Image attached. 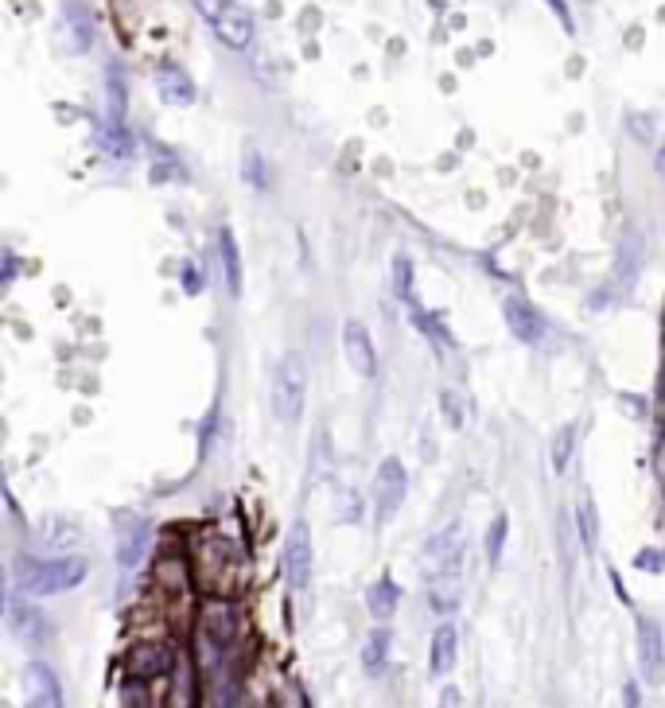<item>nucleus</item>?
Here are the masks:
<instances>
[{
  "instance_id": "obj_16",
  "label": "nucleus",
  "mask_w": 665,
  "mask_h": 708,
  "mask_svg": "<svg viewBox=\"0 0 665 708\" xmlns=\"http://www.w3.org/2000/svg\"><path fill=\"white\" fill-rule=\"evenodd\" d=\"M218 253H222V269H226V288L230 296H242V253L234 242V230H222L218 234Z\"/></svg>"
},
{
  "instance_id": "obj_22",
  "label": "nucleus",
  "mask_w": 665,
  "mask_h": 708,
  "mask_svg": "<svg viewBox=\"0 0 665 708\" xmlns=\"http://www.w3.org/2000/svg\"><path fill=\"white\" fill-rule=\"evenodd\" d=\"M592 510H595L592 502H584V506H580V537H584V545H588V549L599 545V526H595Z\"/></svg>"
},
{
  "instance_id": "obj_24",
  "label": "nucleus",
  "mask_w": 665,
  "mask_h": 708,
  "mask_svg": "<svg viewBox=\"0 0 665 708\" xmlns=\"http://www.w3.org/2000/svg\"><path fill=\"white\" fill-rule=\"evenodd\" d=\"M245 179H249V183H257V187H265V172H261V156H257L253 148L245 152Z\"/></svg>"
},
{
  "instance_id": "obj_1",
  "label": "nucleus",
  "mask_w": 665,
  "mask_h": 708,
  "mask_svg": "<svg viewBox=\"0 0 665 708\" xmlns=\"http://www.w3.org/2000/svg\"><path fill=\"white\" fill-rule=\"evenodd\" d=\"M86 580V561L82 557H55V561H35L20 557L16 561V584L28 596H59Z\"/></svg>"
},
{
  "instance_id": "obj_12",
  "label": "nucleus",
  "mask_w": 665,
  "mask_h": 708,
  "mask_svg": "<svg viewBox=\"0 0 665 708\" xmlns=\"http://www.w3.org/2000/svg\"><path fill=\"white\" fill-rule=\"evenodd\" d=\"M455 658H459V631H455L452 623H444V627H436V635H432V650H428V666L432 673H452L455 670Z\"/></svg>"
},
{
  "instance_id": "obj_26",
  "label": "nucleus",
  "mask_w": 665,
  "mask_h": 708,
  "mask_svg": "<svg viewBox=\"0 0 665 708\" xmlns=\"http://www.w3.org/2000/svg\"><path fill=\"white\" fill-rule=\"evenodd\" d=\"M638 565H646V568H650V565H654V568H662V565H665V557H662V553H642V557H638Z\"/></svg>"
},
{
  "instance_id": "obj_19",
  "label": "nucleus",
  "mask_w": 665,
  "mask_h": 708,
  "mask_svg": "<svg viewBox=\"0 0 665 708\" xmlns=\"http://www.w3.org/2000/svg\"><path fill=\"white\" fill-rule=\"evenodd\" d=\"M393 292L401 300H413V257L409 253H397L393 257Z\"/></svg>"
},
{
  "instance_id": "obj_8",
  "label": "nucleus",
  "mask_w": 665,
  "mask_h": 708,
  "mask_svg": "<svg viewBox=\"0 0 665 708\" xmlns=\"http://www.w3.org/2000/svg\"><path fill=\"white\" fill-rule=\"evenodd\" d=\"M343 354H347V366L358 378H374V374H378L374 339H370V331H366L358 319H350L347 327H343Z\"/></svg>"
},
{
  "instance_id": "obj_17",
  "label": "nucleus",
  "mask_w": 665,
  "mask_h": 708,
  "mask_svg": "<svg viewBox=\"0 0 665 708\" xmlns=\"http://www.w3.org/2000/svg\"><path fill=\"white\" fill-rule=\"evenodd\" d=\"M397 600H401V592H397V584H393L389 576H382V580L366 592V607H370L374 619H389V615L397 611Z\"/></svg>"
},
{
  "instance_id": "obj_11",
  "label": "nucleus",
  "mask_w": 665,
  "mask_h": 708,
  "mask_svg": "<svg viewBox=\"0 0 665 708\" xmlns=\"http://www.w3.org/2000/svg\"><path fill=\"white\" fill-rule=\"evenodd\" d=\"M502 312H506V323H510V331L522 339V343H541V335H545V319L541 312L522 300V296H506L502 300Z\"/></svg>"
},
{
  "instance_id": "obj_15",
  "label": "nucleus",
  "mask_w": 665,
  "mask_h": 708,
  "mask_svg": "<svg viewBox=\"0 0 665 708\" xmlns=\"http://www.w3.org/2000/svg\"><path fill=\"white\" fill-rule=\"evenodd\" d=\"M148 537H152L148 522H133V530L121 537V545H117V565H121V572H133V568L140 565V557H144V549H148Z\"/></svg>"
},
{
  "instance_id": "obj_25",
  "label": "nucleus",
  "mask_w": 665,
  "mask_h": 708,
  "mask_svg": "<svg viewBox=\"0 0 665 708\" xmlns=\"http://www.w3.org/2000/svg\"><path fill=\"white\" fill-rule=\"evenodd\" d=\"M199 284H203V277H199V269H195V265H187V269H183V288H191V292H199Z\"/></svg>"
},
{
  "instance_id": "obj_20",
  "label": "nucleus",
  "mask_w": 665,
  "mask_h": 708,
  "mask_svg": "<svg viewBox=\"0 0 665 708\" xmlns=\"http://www.w3.org/2000/svg\"><path fill=\"white\" fill-rule=\"evenodd\" d=\"M506 514H498L494 522H490V530H487V561H490V568H498V557H502V545H506Z\"/></svg>"
},
{
  "instance_id": "obj_3",
  "label": "nucleus",
  "mask_w": 665,
  "mask_h": 708,
  "mask_svg": "<svg viewBox=\"0 0 665 708\" xmlns=\"http://www.w3.org/2000/svg\"><path fill=\"white\" fill-rule=\"evenodd\" d=\"M308 366L300 354H284L277 362V378H273V409L284 425H296L304 417V401H308Z\"/></svg>"
},
{
  "instance_id": "obj_21",
  "label": "nucleus",
  "mask_w": 665,
  "mask_h": 708,
  "mask_svg": "<svg viewBox=\"0 0 665 708\" xmlns=\"http://www.w3.org/2000/svg\"><path fill=\"white\" fill-rule=\"evenodd\" d=\"M102 144L113 152V156H133V141H129V133L121 129V121H113V125H105L102 133Z\"/></svg>"
},
{
  "instance_id": "obj_27",
  "label": "nucleus",
  "mask_w": 665,
  "mask_h": 708,
  "mask_svg": "<svg viewBox=\"0 0 665 708\" xmlns=\"http://www.w3.org/2000/svg\"><path fill=\"white\" fill-rule=\"evenodd\" d=\"M662 172H665V152H662Z\"/></svg>"
},
{
  "instance_id": "obj_13",
  "label": "nucleus",
  "mask_w": 665,
  "mask_h": 708,
  "mask_svg": "<svg viewBox=\"0 0 665 708\" xmlns=\"http://www.w3.org/2000/svg\"><path fill=\"white\" fill-rule=\"evenodd\" d=\"M156 86H160V94H164L168 106H191V102H195V82L179 71V67H172V63H164V67L156 71Z\"/></svg>"
},
{
  "instance_id": "obj_2",
  "label": "nucleus",
  "mask_w": 665,
  "mask_h": 708,
  "mask_svg": "<svg viewBox=\"0 0 665 708\" xmlns=\"http://www.w3.org/2000/svg\"><path fill=\"white\" fill-rule=\"evenodd\" d=\"M191 572H195V584L203 592H214V596H226L230 584H234V553L226 545V537L218 533H203L195 545H191Z\"/></svg>"
},
{
  "instance_id": "obj_5",
  "label": "nucleus",
  "mask_w": 665,
  "mask_h": 708,
  "mask_svg": "<svg viewBox=\"0 0 665 708\" xmlns=\"http://www.w3.org/2000/svg\"><path fill=\"white\" fill-rule=\"evenodd\" d=\"M175 666V654L168 642H156V638H140L137 646L125 654V673L133 681H156V677H168Z\"/></svg>"
},
{
  "instance_id": "obj_4",
  "label": "nucleus",
  "mask_w": 665,
  "mask_h": 708,
  "mask_svg": "<svg viewBox=\"0 0 665 708\" xmlns=\"http://www.w3.org/2000/svg\"><path fill=\"white\" fill-rule=\"evenodd\" d=\"M195 8L203 12L210 32L222 39L230 51H245L253 43V20L238 0H195Z\"/></svg>"
},
{
  "instance_id": "obj_7",
  "label": "nucleus",
  "mask_w": 665,
  "mask_h": 708,
  "mask_svg": "<svg viewBox=\"0 0 665 708\" xmlns=\"http://www.w3.org/2000/svg\"><path fill=\"white\" fill-rule=\"evenodd\" d=\"M312 541H308V526L304 522H296L292 530H288V545H284V568H288V584L296 588V592H304L308 584H312Z\"/></svg>"
},
{
  "instance_id": "obj_18",
  "label": "nucleus",
  "mask_w": 665,
  "mask_h": 708,
  "mask_svg": "<svg viewBox=\"0 0 665 708\" xmlns=\"http://www.w3.org/2000/svg\"><path fill=\"white\" fill-rule=\"evenodd\" d=\"M385 662H389V631H374L370 642L362 646V666L370 673H382Z\"/></svg>"
},
{
  "instance_id": "obj_14",
  "label": "nucleus",
  "mask_w": 665,
  "mask_h": 708,
  "mask_svg": "<svg viewBox=\"0 0 665 708\" xmlns=\"http://www.w3.org/2000/svg\"><path fill=\"white\" fill-rule=\"evenodd\" d=\"M28 693H32L35 705H63V689H59V681H55V673L47 670L43 662H35L28 666Z\"/></svg>"
},
{
  "instance_id": "obj_6",
  "label": "nucleus",
  "mask_w": 665,
  "mask_h": 708,
  "mask_svg": "<svg viewBox=\"0 0 665 708\" xmlns=\"http://www.w3.org/2000/svg\"><path fill=\"white\" fill-rule=\"evenodd\" d=\"M405 491H409V475L401 460H385L378 467V479H374V506H378V522H389L401 502H405Z\"/></svg>"
},
{
  "instance_id": "obj_9",
  "label": "nucleus",
  "mask_w": 665,
  "mask_h": 708,
  "mask_svg": "<svg viewBox=\"0 0 665 708\" xmlns=\"http://www.w3.org/2000/svg\"><path fill=\"white\" fill-rule=\"evenodd\" d=\"M199 635L207 638L210 646H230L238 635V615L226 600H210L203 603V615H199Z\"/></svg>"
},
{
  "instance_id": "obj_23",
  "label": "nucleus",
  "mask_w": 665,
  "mask_h": 708,
  "mask_svg": "<svg viewBox=\"0 0 665 708\" xmlns=\"http://www.w3.org/2000/svg\"><path fill=\"white\" fill-rule=\"evenodd\" d=\"M568 456H572V425H564L557 432V444H553V467L564 471V467H568Z\"/></svg>"
},
{
  "instance_id": "obj_10",
  "label": "nucleus",
  "mask_w": 665,
  "mask_h": 708,
  "mask_svg": "<svg viewBox=\"0 0 665 708\" xmlns=\"http://www.w3.org/2000/svg\"><path fill=\"white\" fill-rule=\"evenodd\" d=\"M638 662H642V677L646 681H662L665 673V638L662 627L654 619L638 623Z\"/></svg>"
}]
</instances>
